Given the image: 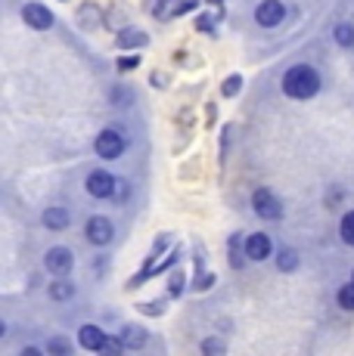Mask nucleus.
Segmentation results:
<instances>
[{
    "label": "nucleus",
    "instance_id": "3",
    "mask_svg": "<svg viewBox=\"0 0 354 356\" xmlns=\"http://www.w3.org/2000/svg\"><path fill=\"white\" fill-rule=\"evenodd\" d=\"M252 208H255V214L264 217V220H280V217H283L280 198L270 193V189H258V193L252 195Z\"/></svg>",
    "mask_w": 354,
    "mask_h": 356
},
{
    "label": "nucleus",
    "instance_id": "18",
    "mask_svg": "<svg viewBox=\"0 0 354 356\" xmlns=\"http://www.w3.org/2000/svg\"><path fill=\"white\" fill-rule=\"evenodd\" d=\"M339 307H342V310H354V285H345V289L339 291Z\"/></svg>",
    "mask_w": 354,
    "mask_h": 356
},
{
    "label": "nucleus",
    "instance_id": "13",
    "mask_svg": "<svg viewBox=\"0 0 354 356\" xmlns=\"http://www.w3.org/2000/svg\"><path fill=\"white\" fill-rule=\"evenodd\" d=\"M115 44L125 50V47H143L146 44V34L143 31H137V29H128V31H121L118 38H115Z\"/></svg>",
    "mask_w": 354,
    "mask_h": 356
},
{
    "label": "nucleus",
    "instance_id": "15",
    "mask_svg": "<svg viewBox=\"0 0 354 356\" xmlns=\"http://www.w3.org/2000/svg\"><path fill=\"white\" fill-rule=\"evenodd\" d=\"M339 232H342V242L345 245H354V211L342 217V227H339Z\"/></svg>",
    "mask_w": 354,
    "mask_h": 356
},
{
    "label": "nucleus",
    "instance_id": "10",
    "mask_svg": "<svg viewBox=\"0 0 354 356\" xmlns=\"http://www.w3.org/2000/svg\"><path fill=\"white\" fill-rule=\"evenodd\" d=\"M246 257L249 260H264L270 257V238L264 232H255V236L246 238Z\"/></svg>",
    "mask_w": 354,
    "mask_h": 356
},
{
    "label": "nucleus",
    "instance_id": "8",
    "mask_svg": "<svg viewBox=\"0 0 354 356\" xmlns=\"http://www.w3.org/2000/svg\"><path fill=\"white\" fill-rule=\"evenodd\" d=\"M44 264H47V270L50 273H56V276H63V273H69L72 270V264H75V257H72V251L69 248H50L47 251V257H44Z\"/></svg>",
    "mask_w": 354,
    "mask_h": 356
},
{
    "label": "nucleus",
    "instance_id": "1",
    "mask_svg": "<svg viewBox=\"0 0 354 356\" xmlns=\"http://www.w3.org/2000/svg\"><path fill=\"white\" fill-rule=\"evenodd\" d=\"M320 90V74L311 65H295L283 74V93L292 99H311Z\"/></svg>",
    "mask_w": 354,
    "mask_h": 356
},
{
    "label": "nucleus",
    "instance_id": "12",
    "mask_svg": "<svg viewBox=\"0 0 354 356\" xmlns=\"http://www.w3.org/2000/svg\"><path fill=\"white\" fill-rule=\"evenodd\" d=\"M69 211L66 208H47V214H44V223H47V229H66L69 227Z\"/></svg>",
    "mask_w": 354,
    "mask_h": 356
},
{
    "label": "nucleus",
    "instance_id": "9",
    "mask_svg": "<svg viewBox=\"0 0 354 356\" xmlns=\"http://www.w3.org/2000/svg\"><path fill=\"white\" fill-rule=\"evenodd\" d=\"M84 232H87V238H91L93 245L112 242V223H109L106 217H91V220H87V227H84Z\"/></svg>",
    "mask_w": 354,
    "mask_h": 356
},
{
    "label": "nucleus",
    "instance_id": "14",
    "mask_svg": "<svg viewBox=\"0 0 354 356\" xmlns=\"http://www.w3.org/2000/svg\"><path fill=\"white\" fill-rule=\"evenodd\" d=\"M277 264H280V270H286V273H292L298 266V254L292 248H283L280 251V257H277Z\"/></svg>",
    "mask_w": 354,
    "mask_h": 356
},
{
    "label": "nucleus",
    "instance_id": "5",
    "mask_svg": "<svg viewBox=\"0 0 354 356\" xmlns=\"http://www.w3.org/2000/svg\"><path fill=\"white\" fill-rule=\"evenodd\" d=\"M22 19L38 31H47L53 25V13L47 10V6H40V3H25L22 6Z\"/></svg>",
    "mask_w": 354,
    "mask_h": 356
},
{
    "label": "nucleus",
    "instance_id": "4",
    "mask_svg": "<svg viewBox=\"0 0 354 356\" xmlns=\"http://www.w3.org/2000/svg\"><path fill=\"white\" fill-rule=\"evenodd\" d=\"M286 16V6L280 3V0H261L255 10V19L258 25H264V29H274V25H280Z\"/></svg>",
    "mask_w": 354,
    "mask_h": 356
},
{
    "label": "nucleus",
    "instance_id": "7",
    "mask_svg": "<svg viewBox=\"0 0 354 356\" xmlns=\"http://www.w3.org/2000/svg\"><path fill=\"white\" fill-rule=\"evenodd\" d=\"M115 189V177L106 174V170H93V174H87V193L97 195V198H109Z\"/></svg>",
    "mask_w": 354,
    "mask_h": 356
},
{
    "label": "nucleus",
    "instance_id": "25",
    "mask_svg": "<svg viewBox=\"0 0 354 356\" xmlns=\"http://www.w3.org/2000/svg\"><path fill=\"white\" fill-rule=\"evenodd\" d=\"M0 338H3V323H0Z\"/></svg>",
    "mask_w": 354,
    "mask_h": 356
},
{
    "label": "nucleus",
    "instance_id": "21",
    "mask_svg": "<svg viewBox=\"0 0 354 356\" xmlns=\"http://www.w3.org/2000/svg\"><path fill=\"white\" fill-rule=\"evenodd\" d=\"M140 65V59L137 56H125V59H118V68L121 72H131V68H137Z\"/></svg>",
    "mask_w": 354,
    "mask_h": 356
},
{
    "label": "nucleus",
    "instance_id": "6",
    "mask_svg": "<svg viewBox=\"0 0 354 356\" xmlns=\"http://www.w3.org/2000/svg\"><path fill=\"white\" fill-rule=\"evenodd\" d=\"M78 344L84 347V350H106L109 341H106V332L97 325H81L78 328Z\"/></svg>",
    "mask_w": 354,
    "mask_h": 356
},
{
    "label": "nucleus",
    "instance_id": "16",
    "mask_svg": "<svg viewBox=\"0 0 354 356\" xmlns=\"http://www.w3.org/2000/svg\"><path fill=\"white\" fill-rule=\"evenodd\" d=\"M69 350H72V344L66 338H50V341H47V353H59V356H63Z\"/></svg>",
    "mask_w": 354,
    "mask_h": 356
},
{
    "label": "nucleus",
    "instance_id": "19",
    "mask_svg": "<svg viewBox=\"0 0 354 356\" xmlns=\"http://www.w3.org/2000/svg\"><path fill=\"white\" fill-rule=\"evenodd\" d=\"M336 40L342 47H351L354 44V29H351V25H339V29H336Z\"/></svg>",
    "mask_w": 354,
    "mask_h": 356
},
{
    "label": "nucleus",
    "instance_id": "22",
    "mask_svg": "<svg viewBox=\"0 0 354 356\" xmlns=\"http://www.w3.org/2000/svg\"><path fill=\"white\" fill-rule=\"evenodd\" d=\"M202 350H206V353H224V344H221V341H206V344H202Z\"/></svg>",
    "mask_w": 354,
    "mask_h": 356
},
{
    "label": "nucleus",
    "instance_id": "24",
    "mask_svg": "<svg viewBox=\"0 0 354 356\" xmlns=\"http://www.w3.org/2000/svg\"><path fill=\"white\" fill-rule=\"evenodd\" d=\"M180 282H183V276H180V273H174L171 285H168V289H171V294H177V291H180Z\"/></svg>",
    "mask_w": 354,
    "mask_h": 356
},
{
    "label": "nucleus",
    "instance_id": "11",
    "mask_svg": "<svg viewBox=\"0 0 354 356\" xmlns=\"http://www.w3.org/2000/svg\"><path fill=\"white\" fill-rule=\"evenodd\" d=\"M118 344L128 347V350H137V347L146 344V332H143L140 325H125L118 334Z\"/></svg>",
    "mask_w": 354,
    "mask_h": 356
},
{
    "label": "nucleus",
    "instance_id": "20",
    "mask_svg": "<svg viewBox=\"0 0 354 356\" xmlns=\"http://www.w3.org/2000/svg\"><path fill=\"white\" fill-rule=\"evenodd\" d=\"M240 87H243V78H240V74L227 78V81H224V97H236V93H240Z\"/></svg>",
    "mask_w": 354,
    "mask_h": 356
},
{
    "label": "nucleus",
    "instance_id": "2",
    "mask_svg": "<svg viewBox=\"0 0 354 356\" xmlns=\"http://www.w3.org/2000/svg\"><path fill=\"white\" fill-rule=\"evenodd\" d=\"M93 149H97L100 159L106 161H115L121 152H125V136L118 134V130H103V134H97V143H93Z\"/></svg>",
    "mask_w": 354,
    "mask_h": 356
},
{
    "label": "nucleus",
    "instance_id": "26",
    "mask_svg": "<svg viewBox=\"0 0 354 356\" xmlns=\"http://www.w3.org/2000/svg\"><path fill=\"white\" fill-rule=\"evenodd\" d=\"M351 285H354V273H351Z\"/></svg>",
    "mask_w": 354,
    "mask_h": 356
},
{
    "label": "nucleus",
    "instance_id": "23",
    "mask_svg": "<svg viewBox=\"0 0 354 356\" xmlns=\"http://www.w3.org/2000/svg\"><path fill=\"white\" fill-rule=\"evenodd\" d=\"M112 195H115V198H125V195H128V186H125V180H115V189H112Z\"/></svg>",
    "mask_w": 354,
    "mask_h": 356
},
{
    "label": "nucleus",
    "instance_id": "27",
    "mask_svg": "<svg viewBox=\"0 0 354 356\" xmlns=\"http://www.w3.org/2000/svg\"><path fill=\"white\" fill-rule=\"evenodd\" d=\"M212 3H217V0H212Z\"/></svg>",
    "mask_w": 354,
    "mask_h": 356
},
{
    "label": "nucleus",
    "instance_id": "17",
    "mask_svg": "<svg viewBox=\"0 0 354 356\" xmlns=\"http://www.w3.org/2000/svg\"><path fill=\"white\" fill-rule=\"evenodd\" d=\"M72 282H53L50 285V294H53V298H56V300H66V298H72Z\"/></svg>",
    "mask_w": 354,
    "mask_h": 356
}]
</instances>
